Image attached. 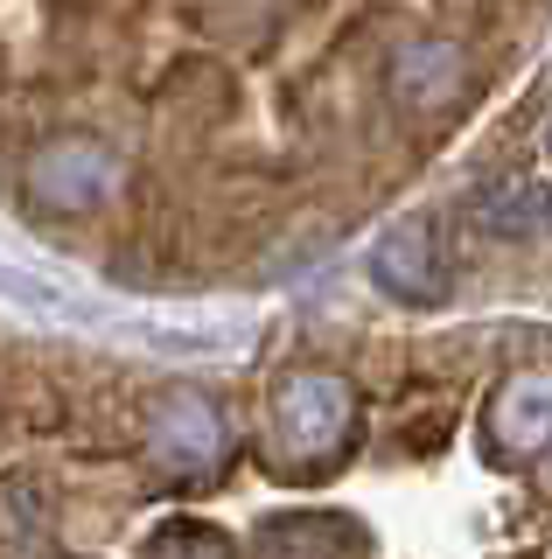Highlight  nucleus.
Wrapping results in <instances>:
<instances>
[{"instance_id": "nucleus-3", "label": "nucleus", "mask_w": 552, "mask_h": 559, "mask_svg": "<svg viewBox=\"0 0 552 559\" xmlns=\"http://www.w3.org/2000/svg\"><path fill=\"white\" fill-rule=\"evenodd\" d=\"M119 154L98 147V140H57L28 162V197L49 203V210H92L119 189Z\"/></svg>"}, {"instance_id": "nucleus-7", "label": "nucleus", "mask_w": 552, "mask_h": 559, "mask_svg": "<svg viewBox=\"0 0 552 559\" xmlns=\"http://www.w3.org/2000/svg\"><path fill=\"white\" fill-rule=\"evenodd\" d=\"M392 92H399L406 105H447L461 92V49L441 43V35L406 43L399 57H392Z\"/></svg>"}, {"instance_id": "nucleus-11", "label": "nucleus", "mask_w": 552, "mask_h": 559, "mask_svg": "<svg viewBox=\"0 0 552 559\" xmlns=\"http://www.w3.org/2000/svg\"><path fill=\"white\" fill-rule=\"evenodd\" d=\"M0 294H28V280H14L8 266H0Z\"/></svg>"}, {"instance_id": "nucleus-8", "label": "nucleus", "mask_w": 552, "mask_h": 559, "mask_svg": "<svg viewBox=\"0 0 552 559\" xmlns=\"http://www.w3.org/2000/svg\"><path fill=\"white\" fill-rule=\"evenodd\" d=\"M43 538H49V489L36 476H14L0 489V546H8V559H36Z\"/></svg>"}, {"instance_id": "nucleus-6", "label": "nucleus", "mask_w": 552, "mask_h": 559, "mask_svg": "<svg viewBox=\"0 0 552 559\" xmlns=\"http://www.w3.org/2000/svg\"><path fill=\"white\" fill-rule=\"evenodd\" d=\"M357 552H364L357 524L329 511H295L259 532V559H357Z\"/></svg>"}, {"instance_id": "nucleus-10", "label": "nucleus", "mask_w": 552, "mask_h": 559, "mask_svg": "<svg viewBox=\"0 0 552 559\" xmlns=\"http://www.w3.org/2000/svg\"><path fill=\"white\" fill-rule=\"evenodd\" d=\"M141 559H238V552L224 546V532H211V524H168V532L147 538Z\"/></svg>"}, {"instance_id": "nucleus-1", "label": "nucleus", "mask_w": 552, "mask_h": 559, "mask_svg": "<svg viewBox=\"0 0 552 559\" xmlns=\"http://www.w3.org/2000/svg\"><path fill=\"white\" fill-rule=\"evenodd\" d=\"M357 441V384L343 371H295L266 406V468L287 483H315Z\"/></svg>"}, {"instance_id": "nucleus-2", "label": "nucleus", "mask_w": 552, "mask_h": 559, "mask_svg": "<svg viewBox=\"0 0 552 559\" xmlns=\"http://www.w3.org/2000/svg\"><path fill=\"white\" fill-rule=\"evenodd\" d=\"M147 462L176 483H196V476H217L224 454H231V427H224L217 399H203L196 384H168L161 399L147 406Z\"/></svg>"}, {"instance_id": "nucleus-4", "label": "nucleus", "mask_w": 552, "mask_h": 559, "mask_svg": "<svg viewBox=\"0 0 552 559\" xmlns=\"http://www.w3.org/2000/svg\"><path fill=\"white\" fill-rule=\"evenodd\" d=\"M490 448H496V462H511V468H531V462L552 454V371H517L511 384H496Z\"/></svg>"}, {"instance_id": "nucleus-9", "label": "nucleus", "mask_w": 552, "mask_h": 559, "mask_svg": "<svg viewBox=\"0 0 552 559\" xmlns=\"http://www.w3.org/2000/svg\"><path fill=\"white\" fill-rule=\"evenodd\" d=\"M476 224H482V231H496V238H531V231H545V224H552V189H539V182H504V189H490V197H482Z\"/></svg>"}, {"instance_id": "nucleus-13", "label": "nucleus", "mask_w": 552, "mask_h": 559, "mask_svg": "<svg viewBox=\"0 0 552 559\" xmlns=\"http://www.w3.org/2000/svg\"><path fill=\"white\" fill-rule=\"evenodd\" d=\"M545 462H552V454H545Z\"/></svg>"}, {"instance_id": "nucleus-5", "label": "nucleus", "mask_w": 552, "mask_h": 559, "mask_svg": "<svg viewBox=\"0 0 552 559\" xmlns=\"http://www.w3.org/2000/svg\"><path fill=\"white\" fill-rule=\"evenodd\" d=\"M377 287L399 294V301H420V308L447 294V273L434 259V231H427L420 217H406V224L385 231V245H377Z\"/></svg>"}, {"instance_id": "nucleus-12", "label": "nucleus", "mask_w": 552, "mask_h": 559, "mask_svg": "<svg viewBox=\"0 0 552 559\" xmlns=\"http://www.w3.org/2000/svg\"><path fill=\"white\" fill-rule=\"evenodd\" d=\"M545 147H552V127H545Z\"/></svg>"}]
</instances>
